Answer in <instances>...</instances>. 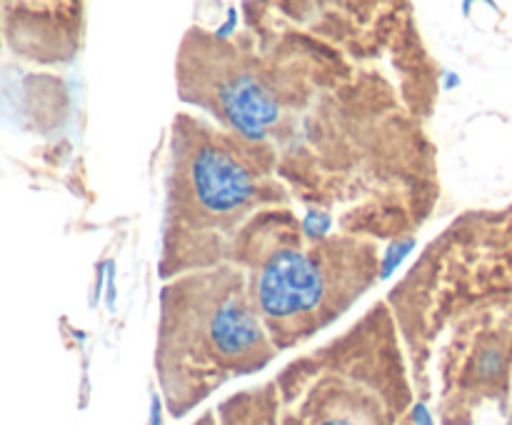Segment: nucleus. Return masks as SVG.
Wrapping results in <instances>:
<instances>
[{"label": "nucleus", "instance_id": "1", "mask_svg": "<svg viewBox=\"0 0 512 425\" xmlns=\"http://www.w3.org/2000/svg\"><path fill=\"white\" fill-rule=\"evenodd\" d=\"M175 290V310L165 305L160 325L158 380L165 408L180 420L228 380L263 370L278 348L235 270L195 275Z\"/></svg>", "mask_w": 512, "mask_h": 425}, {"label": "nucleus", "instance_id": "2", "mask_svg": "<svg viewBox=\"0 0 512 425\" xmlns=\"http://www.w3.org/2000/svg\"><path fill=\"white\" fill-rule=\"evenodd\" d=\"M408 410L410 385L395 350L335 348L228 398L218 425H400Z\"/></svg>", "mask_w": 512, "mask_h": 425}, {"label": "nucleus", "instance_id": "3", "mask_svg": "<svg viewBox=\"0 0 512 425\" xmlns=\"http://www.w3.org/2000/svg\"><path fill=\"white\" fill-rule=\"evenodd\" d=\"M343 248L345 243L335 240L320 253V240L305 248L295 235H280L268 243L260 240L258 255H248L250 293L275 348L313 335L363 295L365 288L340 283Z\"/></svg>", "mask_w": 512, "mask_h": 425}, {"label": "nucleus", "instance_id": "4", "mask_svg": "<svg viewBox=\"0 0 512 425\" xmlns=\"http://www.w3.org/2000/svg\"><path fill=\"white\" fill-rule=\"evenodd\" d=\"M175 170L170 175L165 240L175 233L228 235L263 198L260 173L248 153L225 133L178 130Z\"/></svg>", "mask_w": 512, "mask_h": 425}, {"label": "nucleus", "instance_id": "5", "mask_svg": "<svg viewBox=\"0 0 512 425\" xmlns=\"http://www.w3.org/2000/svg\"><path fill=\"white\" fill-rule=\"evenodd\" d=\"M300 228H303V235L308 240H320L333 228V215L323 213V210H308L300 220Z\"/></svg>", "mask_w": 512, "mask_h": 425}, {"label": "nucleus", "instance_id": "6", "mask_svg": "<svg viewBox=\"0 0 512 425\" xmlns=\"http://www.w3.org/2000/svg\"><path fill=\"white\" fill-rule=\"evenodd\" d=\"M415 240L413 238H403V240H395L393 245L388 248V253H383V263H380V278H388L400 263H403L405 255L413 250Z\"/></svg>", "mask_w": 512, "mask_h": 425}, {"label": "nucleus", "instance_id": "7", "mask_svg": "<svg viewBox=\"0 0 512 425\" xmlns=\"http://www.w3.org/2000/svg\"><path fill=\"white\" fill-rule=\"evenodd\" d=\"M410 420H413V425H435L433 415H430L428 405L425 403L413 405V410H410Z\"/></svg>", "mask_w": 512, "mask_h": 425}, {"label": "nucleus", "instance_id": "8", "mask_svg": "<svg viewBox=\"0 0 512 425\" xmlns=\"http://www.w3.org/2000/svg\"><path fill=\"white\" fill-rule=\"evenodd\" d=\"M163 400H160V395L155 393L153 400H150V425H163Z\"/></svg>", "mask_w": 512, "mask_h": 425}, {"label": "nucleus", "instance_id": "9", "mask_svg": "<svg viewBox=\"0 0 512 425\" xmlns=\"http://www.w3.org/2000/svg\"><path fill=\"white\" fill-rule=\"evenodd\" d=\"M458 85H460V78H455L450 70H445V73H443V90H453V88H458Z\"/></svg>", "mask_w": 512, "mask_h": 425}, {"label": "nucleus", "instance_id": "10", "mask_svg": "<svg viewBox=\"0 0 512 425\" xmlns=\"http://www.w3.org/2000/svg\"><path fill=\"white\" fill-rule=\"evenodd\" d=\"M193 425H218V418H215L213 413H208V415H203L200 420H195Z\"/></svg>", "mask_w": 512, "mask_h": 425}, {"label": "nucleus", "instance_id": "11", "mask_svg": "<svg viewBox=\"0 0 512 425\" xmlns=\"http://www.w3.org/2000/svg\"><path fill=\"white\" fill-rule=\"evenodd\" d=\"M508 425H512V410H510V415H508Z\"/></svg>", "mask_w": 512, "mask_h": 425}, {"label": "nucleus", "instance_id": "12", "mask_svg": "<svg viewBox=\"0 0 512 425\" xmlns=\"http://www.w3.org/2000/svg\"><path fill=\"white\" fill-rule=\"evenodd\" d=\"M405 425H413V420H408V423H405Z\"/></svg>", "mask_w": 512, "mask_h": 425}]
</instances>
